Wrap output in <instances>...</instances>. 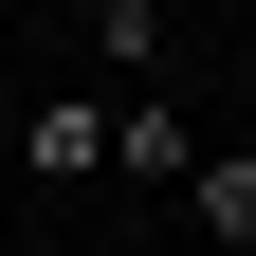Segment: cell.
Wrapping results in <instances>:
<instances>
[{
    "mask_svg": "<svg viewBox=\"0 0 256 256\" xmlns=\"http://www.w3.org/2000/svg\"><path fill=\"white\" fill-rule=\"evenodd\" d=\"M183 220H202L220 256H256V146H202V165H183Z\"/></svg>",
    "mask_w": 256,
    "mask_h": 256,
    "instance_id": "cell-2",
    "label": "cell"
},
{
    "mask_svg": "<svg viewBox=\"0 0 256 256\" xmlns=\"http://www.w3.org/2000/svg\"><path fill=\"white\" fill-rule=\"evenodd\" d=\"M165 37H183V0H92V55H110V74H128V92L165 74Z\"/></svg>",
    "mask_w": 256,
    "mask_h": 256,
    "instance_id": "cell-4",
    "label": "cell"
},
{
    "mask_svg": "<svg viewBox=\"0 0 256 256\" xmlns=\"http://www.w3.org/2000/svg\"><path fill=\"white\" fill-rule=\"evenodd\" d=\"M18 165H37V183H110V110H92V92H37Z\"/></svg>",
    "mask_w": 256,
    "mask_h": 256,
    "instance_id": "cell-1",
    "label": "cell"
},
{
    "mask_svg": "<svg viewBox=\"0 0 256 256\" xmlns=\"http://www.w3.org/2000/svg\"><path fill=\"white\" fill-rule=\"evenodd\" d=\"M183 165H202L183 110H165V92H128V110H110V183H183Z\"/></svg>",
    "mask_w": 256,
    "mask_h": 256,
    "instance_id": "cell-3",
    "label": "cell"
}]
</instances>
